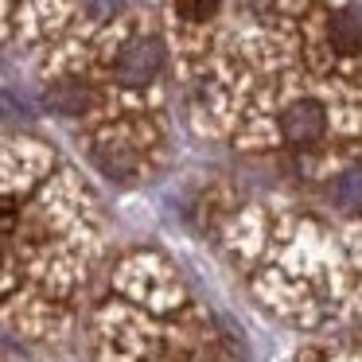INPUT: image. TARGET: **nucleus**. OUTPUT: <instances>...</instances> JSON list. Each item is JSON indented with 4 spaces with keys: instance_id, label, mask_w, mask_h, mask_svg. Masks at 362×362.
I'll list each match as a JSON object with an SVG mask.
<instances>
[{
    "instance_id": "f257e3e1",
    "label": "nucleus",
    "mask_w": 362,
    "mask_h": 362,
    "mask_svg": "<svg viewBox=\"0 0 362 362\" xmlns=\"http://www.w3.org/2000/svg\"><path fill=\"white\" fill-rule=\"evenodd\" d=\"M323 129H327V121H323V110L315 102H292L288 110L281 113V133L284 141L292 144V148H304V144H315L323 136Z\"/></svg>"
},
{
    "instance_id": "f03ea898",
    "label": "nucleus",
    "mask_w": 362,
    "mask_h": 362,
    "mask_svg": "<svg viewBox=\"0 0 362 362\" xmlns=\"http://www.w3.org/2000/svg\"><path fill=\"white\" fill-rule=\"evenodd\" d=\"M160 66H164V51H160L156 40L133 43V47L121 51V59H117V74H121L125 82H133V86L152 82V78L160 74Z\"/></svg>"
},
{
    "instance_id": "7ed1b4c3",
    "label": "nucleus",
    "mask_w": 362,
    "mask_h": 362,
    "mask_svg": "<svg viewBox=\"0 0 362 362\" xmlns=\"http://www.w3.org/2000/svg\"><path fill=\"white\" fill-rule=\"evenodd\" d=\"M327 32H331L335 51H343V55L362 51V20H354V12H335L331 24H327Z\"/></svg>"
},
{
    "instance_id": "20e7f679",
    "label": "nucleus",
    "mask_w": 362,
    "mask_h": 362,
    "mask_svg": "<svg viewBox=\"0 0 362 362\" xmlns=\"http://www.w3.org/2000/svg\"><path fill=\"white\" fill-rule=\"evenodd\" d=\"M47 102L59 113H82L90 105V86H82V82H59L55 90H47Z\"/></svg>"
},
{
    "instance_id": "39448f33",
    "label": "nucleus",
    "mask_w": 362,
    "mask_h": 362,
    "mask_svg": "<svg viewBox=\"0 0 362 362\" xmlns=\"http://www.w3.org/2000/svg\"><path fill=\"white\" fill-rule=\"evenodd\" d=\"M175 16L206 20V16H214V4H195V0H180V4H175Z\"/></svg>"
}]
</instances>
